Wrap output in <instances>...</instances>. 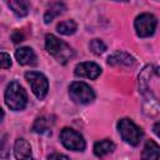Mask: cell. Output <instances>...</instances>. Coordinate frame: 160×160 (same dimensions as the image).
<instances>
[{
	"mask_svg": "<svg viewBox=\"0 0 160 160\" xmlns=\"http://www.w3.org/2000/svg\"><path fill=\"white\" fill-rule=\"evenodd\" d=\"M64 10H66V6L65 4L62 2H54L49 6V9L45 11V15H44V21L45 24H49L51 22L56 16L61 15L64 12Z\"/></svg>",
	"mask_w": 160,
	"mask_h": 160,
	"instance_id": "cell-15",
	"label": "cell"
},
{
	"mask_svg": "<svg viewBox=\"0 0 160 160\" xmlns=\"http://www.w3.org/2000/svg\"><path fill=\"white\" fill-rule=\"evenodd\" d=\"M51 128V120L45 118V116H41V118H38L32 125V131L34 132H38V134H44V132H48Z\"/></svg>",
	"mask_w": 160,
	"mask_h": 160,
	"instance_id": "cell-17",
	"label": "cell"
},
{
	"mask_svg": "<svg viewBox=\"0 0 160 160\" xmlns=\"http://www.w3.org/2000/svg\"><path fill=\"white\" fill-rule=\"evenodd\" d=\"M45 48L48 52L54 56L60 64H66L74 55L72 49L65 41L60 40L52 34H48L45 36Z\"/></svg>",
	"mask_w": 160,
	"mask_h": 160,
	"instance_id": "cell-1",
	"label": "cell"
},
{
	"mask_svg": "<svg viewBox=\"0 0 160 160\" xmlns=\"http://www.w3.org/2000/svg\"><path fill=\"white\" fill-rule=\"evenodd\" d=\"M160 146L154 140H148L141 152V160H159Z\"/></svg>",
	"mask_w": 160,
	"mask_h": 160,
	"instance_id": "cell-11",
	"label": "cell"
},
{
	"mask_svg": "<svg viewBox=\"0 0 160 160\" xmlns=\"http://www.w3.org/2000/svg\"><path fill=\"white\" fill-rule=\"evenodd\" d=\"M5 104L14 111H20L25 109L28 104V95L24 88L18 81H11L5 90Z\"/></svg>",
	"mask_w": 160,
	"mask_h": 160,
	"instance_id": "cell-2",
	"label": "cell"
},
{
	"mask_svg": "<svg viewBox=\"0 0 160 160\" xmlns=\"http://www.w3.org/2000/svg\"><path fill=\"white\" fill-rule=\"evenodd\" d=\"M114 150H115V144L109 139L100 140L94 145V154L98 158H104L105 155L112 152Z\"/></svg>",
	"mask_w": 160,
	"mask_h": 160,
	"instance_id": "cell-13",
	"label": "cell"
},
{
	"mask_svg": "<svg viewBox=\"0 0 160 160\" xmlns=\"http://www.w3.org/2000/svg\"><path fill=\"white\" fill-rule=\"evenodd\" d=\"M15 58L20 65H35L36 64V54L29 46H22L16 49Z\"/></svg>",
	"mask_w": 160,
	"mask_h": 160,
	"instance_id": "cell-9",
	"label": "cell"
},
{
	"mask_svg": "<svg viewBox=\"0 0 160 160\" xmlns=\"http://www.w3.org/2000/svg\"><path fill=\"white\" fill-rule=\"evenodd\" d=\"M152 130H154V132H155V135L158 136V138H160V121H158L155 125H154V128H152Z\"/></svg>",
	"mask_w": 160,
	"mask_h": 160,
	"instance_id": "cell-22",
	"label": "cell"
},
{
	"mask_svg": "<svg viewBox=\"0 0 160 160\" xmlns=\"http://www.w3.org/2000/svg\"><path fill=\"white\" fill-rule=\"evenodd\" d=\"M134 62H135L134 58L131 55H129L128 52H125V51H115L114 54H111L108 58V64L109 65H126V66H130Z\"/></svg>",
	"mask_w": 160,
	"mask_h": 160,
	"instance_id": "cell-12",
	"label": "cell"
},
{
	"mask_svg": "<svg viewBox=\"0 0 160 160\" xmlns=\"http://www.w3.org/2000/svg\"><path fill=\"white\" fill-rule=\"evenodd\" d=\"M48 160H69V158L64 154H59V152H54L49 156Z\"/></svg>",
	"mask_w": 160,
	"mask_h": 160,
	"instance_id": "cell-21",
	"label": "cell"
},
{
	"mask_svg": "<svg viewBox=\"0 0 160 160\" xmlns=\"http://www.w3.org/2000/svg\"><path fill=\"white\" fill-rule=\"evenodd\" d=\"M0 66L2 69H8L11 66V59H10V55L6 54V52H1L0 54Z\"/></svg>",
	"mask_w": 160,
	"mask_h": 160,
	"instance_id": "cell-19",
	"label": "cell"
},
{
	"mask_svg": "<svg viewBox=\"0 0 160 160\" xmlns=\"http://www.w3.org/2000/svg\"><path fill=\"white\" fill-rule=\"evenodd\" d=\"M118 130L121 135L122 140L132 146L138 145L140 142V139L142 136L141 129L130 119H121L118 122Z\"/></svg>",
	"mask_w": 160,
	"mask_h": 160,
	"instance_id": "cell-3",
	"label": "cell"
},
{
	"mask_svg": "<svg viewBox=\"0 0 160 160\" xmlns=\"http://www.w3.org/2000/svg\"><path fill=\"white\" fill-rule=\"evenodd\" d=\"M89 48H90L91 52L95 54V55H101L106 50V45L100 39H92L89 44Z\"/></svg>",
	"mask_w": 160,
	"mask_h": 160,
	"instance_id": "cell-18",
	"label": "cell"
},
{
	"mask_svg": "<svg viewBox=\"0 0 160 160\" xmlns=\"http://www.w3.org/2000/svg\"><path fill=\"white\" fill-rule=\"evenodd\" d=\"M156 24H158V20L152 14L144 12V14H140L139 16H136L134 26H135V31H136L138 36L148 38L154 34V31L156 29Z\"/></svg>",
	"mask_w": 160,
	"mask_h": 160,
	"instance_id": "cell-7",
	"label": "cell"
},
{
	"mask_svg": "<svg viewBox=\"0 0 160 160\" xmlns=\"http://www.w3.org/2000/svg\"><path fill=\"white\" fill-rule=\"evenodd\" d=\"M74 74L80 78H88V79L95 80L101 74V68L95 62L85 61V62H80L75 66Z\"/></svg>",
	"mask_w": 160,
	"mask_h": 160,
	"instance_id": "cell-8",
	"label": "cell"
},
{
	"mask_svg": "<svg viewBox=\"0 0 160 160\" xmlns=\"http://www.w3.org/2000/svg\"><path fill=\"white\" fill-rule=\"evenodd\" d=\"M78 29V25L74 20H64L58 24L56 30L61 35H72Z\"/></svg>",
	"mask_w": 160,
	"mask_h": 160,
	"instance_id": "cell-16",
	"label": "cell"
},
{
	"mask_svg": "<svg viewBox=\"0 0 160 160\" xmlns=\"http://www.w3.org/2000/svg\"><path fill=\"white\" fill-rule=\"evenodd\" d=\"M60 141L61 144L72 151H84L85 150V140L82 138V135L78 131H75L74 129L70 128H64L60 131Z\"/></svg>",
	"mask_w": 160,
	"mask_h": 160,
	"instance_id": "cell-5",
	"label": "cell"
},
{
	"mask_svg": "<svg viewBox=\"0 0 160 160\" xmlns=\"http://www.w3.org/2000/svg\"><path fill=\"white\" fill-rule=\"evenodd\" d=\"M14 156H15L16 160H28V159H30V156H31V146L25 139L19 138V139L15 140Z\"/></svg>",
	"mask_w": 160,
	"mask_h": 160,
	"instance_id": "cell-10",
	"label": "cell"
},
{
	"mask_svg": "<svg viewBox=\"0 0 160 160\" xmlns=\"http://www.w3.org/2000/svg\"><path fill=\"white\" fill-rule=\"evenodd\" d=\"M8 6L12 10V12L20 18L26 16L30 10V4L25 0H11L8 1Z\"/></svg>",
	"mask_w": 160,
	"mask_h": 160,
	"instance_id": "cell-14",
	"label": "cell"
},
{
	"mask_svg": "<svg viewBox=\"0 0 160 160\" xmlns=\"http://www.w3.org/2000/svg\"><path fill=\"white\" fill-rule=\"evenodd\" d=\"M25 79L28 80L34 95L38 99H44L49 90V81L46 76L39 71H28L25 72Z\"/></svg>",
	"mask_w": 160,
	"mask_h": 160,
	"instance_id": "cell-6",
	"label": "cell"
},
{
	"mask_svg": "<svg viewBox=\"0 0 160 160\" xmlns=\"http://www.w3.org/2000/svg\"><path fill=\"white\" fill-rule=\"evenodd\" d=\"M69 95L76 104H89L95 99L94 90L84 81H74L69 86Z\"/></svg>",
	"mask_w": 160,
	"mask_h": 160,
	"instance_id": "cell-4",
	"label": "cell"
},
{
	"mask_svg": "<svg viewBox=\"0 0 160 160\" xmlns=\"http://www.w3.org/2000/svg\"><path fill=\"white\" fill-rule=\"evenodd\" d=\"M11 39H12V41H14L15 44H18V42H20V41L24 40V34H22L20 30H15V31L11 34Z\"/></svg>",
	"mask_w": 160,
	"mask_h": 160,
	"instance_id": "cell-20",
	"label": "cell"
}]
</instances>
